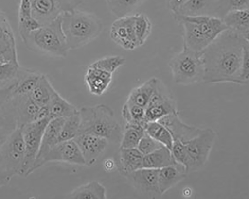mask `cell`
Returning <instances> with one entry per match:
<instances>
[{"instance_id":"1","label":"cell","mask_w":249,"mask_h":199,"mask_svg":"<svg viewBox=\"0 0 249 199\" xmlns=\"http://www.w3.org/2000/svg\"><path fill=\"white\" fill-rule=\"evenodd\" d=\"M249 41L230 30L220 34L202 51L203 83L241 84V66L245 46Z\"/></svg>"},{"instance_id":"2","label":"cell","mask_w":249,"mask_h":199,"mask_svg":"<svg viewBox=\"0 0 249 199\" xmlns=\"http://www.w3.org/2000/svg\"><path fill=\"white\" fill-rule=\"evenodd\" d=\"M183 28V46L202 52L222 33L228 30L220 18L212 16H184L173 14Z\"/></svg>"},{"instance_id":"3","label":"cell","mask_w":249,"mask_h":199,"mask_svg":"<svg viewBox=\"0 0 249 199\" xmlns=\"http://www.w3.org/2000/svg\"><path fill=\"white\" fill-rule=\"evenodd\" d=\"M61 26L70 50L90 43L100 34L103 28L97 16L76 9L61 15Z\"/></svg>"},{"instance_id":"4","label":"cell","mask_w":249,"mask_h":199,"mask_svg":"<svg viewBox=\"0 0 249 199\" xmlns=\"http://www.w3.org/2000/svg\"><path fill=\"white\" fill-rule=\"evenodd\" d=\"M79 111L78 133H89L105 138L108 142H120L122 133L114 111L103 104L82 107Z\"/></svg>"},{"instance_id":"5","label":"cell","mask_w":249,"mask_h":199,"mask_svg":"<svg viewBox=\"0 0 249 199\" xmlns=\"http://www.w3.org/2000/svg\"><path fill=\"white\" fill-rule=\"evenodd\" d=\"M22 41L32 51L49 56L66 58L70 50L61 26V16L29 33Z\"/></svg>"},{"instance_id":"6","label":"cell","mask_w":249,"mask_h":199,"mask_svg":"<svg viewBox=\"0 0 249 199\" xmlns=\"http://www.w3.org/2000/svg\"><path fill=\"white\" fill-rule=\"evenodd\" d=\"M168 65L176 84L190 86L203 82L202 52L192 50L183 46V50L170 59Z\"/></svg>"},{"instance_id":"7","label":"cell","mask_w":249,"mask_h":199,"mask_svg":"<svg viewBox=\"0 0 249 199\" xmlns=\"http://www.w3.org/2000/svg\"><path fill=\"white\" fill-rule=\"evenodd\" d=\"M217 137L216 133L211 128L202 130L197 136L184 143L188 157L187 173L198 171L205 166Z\"/></svg>"},{"instance_id":"8","label":"cell","mask_w":249,"mask_h":199,"mask_svg":"<svg viewBox=\"0 0 249 199\" xmlns=\"http://www.w3.org/2000/svg\"><path fill=\"white\" fill-rule=\"evenodd\" d=\"M50 120V118L41 119L20 128L24 142L25 155L19 176H28L32 173L45 130Z\"/></svg>"},{"instance_id":"9","label":"cell","mask_w":249,"mask_h":199,"mask_svg":"<svg viewBox=\"0 0 249 199\" xmlns=\"http://www.w3.org/2000/svg\"><path fill=\"white\" fill-rule=\"evenodd\" d=\"M33 17L41 25L80 6L83 0H30Z\"/></svg>"},{"instance_id":"10","label":"cell","mask_w":249,"mask_h":199,"mask_svg":"<svg viewBox=\"0 0 249 199\" xmlns=\"http://www.w3.org/2000/svg\"><path fill=\"white\" fill-rule=\"evenodd\" d=\"M25 149L21 129L17 128L0 149V157L13 177L19 175L24 162Z\"/></svg>"},{"instance_id":"11","label":"cell","mask_w":249,"mask_h":199,"mask_svg":"<svg viewBox=\"0 0 249 199\" xmlns=\"http://www.w3.org/2000/svg\"><path fill=\"white\" fill-rule=\"evenodd\" d=\"M110 36L117 45L127 50L139 47L134 30V15L118 18L111 25Z\"/></svg>"},{"instance_id":"12","label":"cell","mask_w":249,"mask_h":199,"mask_svg":"<svg viewBox=\"0 0 249 199\" xmlns=\"http://www.w3.org/2000/svg\"><path fill=\"white\" fill-rule=\"evenodd\" d=\"M74 140L85 159L86 166H88L95 164L109 144L106 138L89 133L78 134Z\"/></svg>"},{"instance_id":"13","label":"cell","mask_w":249,"mask_h":199,"mask_svg":"<svg viewBox=\"0 0 249 199\" xmlns=\"http://www.w3.org/2000/svg\"><path fill=\"white\" fill-rule=\"evenodd\" d=\"M54 162L86 166L85 159L74 139L57 144L46 156L43 162V166L48 163Z\"/></svg>"},{"instance_id":"14","label":"cell","mask_w":249,"mask_h":199,"mask_svg":"<svg viewBox=\"0 0 249 199\" xmlns=\"http://www.w3.org/2000/svg\"><path fill=\"white\" fill-rule=\"evenodd\" d=\"M0 63L19 64L15 36L6 14L0 9Z\"/></svg>"},{"instance_id":"15","label":"cell","mask_w":249,"mask_h":199,"mask_svg":"<svg viewBox=\"0 0 249 199\" xmlns=\"http://www.w3.org/2000/svg\"><path fill=\"white\" fill-rule=\"evenodd\" d=\"M159 169L142 168L128 175L136 189L143 195L155 199L161 196L158 184Z\"/></svg>"},{"instance_id":"16","label":"cell","mask_w":249,"mask_h":199,"mask_svg":"<svg viewBox=\"0 0 249 199\" xmlns=\"http://www.w3.org/2000/svg\"><path fill=\"white\" fill-rule=\"evenodd\" d=\"M157 122L168 130L174 141H179L183 143L197 136L202 130L183 123L179 116L178 112L166 116Z\"/></svg>"},{"instance_id":"17","label":"cell","mask_w":249,"mask_h":199,"mask_svg":"<svg viewBox=\"0 0 249 199\" xmlns=\"http://www.w3.org/2000/svg\"><path fill=\"white\" fill-rule=\"evenodd\" d=\"M64 118L51 119L45 130L40 149L35 163L32 173L43 166V162L50 151L59 143L58 139Z\"/></svg>"},{"instance_id":"18","label":"cell","mask_w":249,"mask_h":199,"mask_svg":"<svg viewBox=\"0 0 249 199\" xmlns=\"http://www.w3.org/2000/svg\"><path fill=\"white\" fill-rule=\"evenodd\" d=\"M12 102L15 110L18 128L36 121L40 108L30 96L13 95Z\"/></svg>"},{"instance_id":"19","label":"cell","mask_w":249,"mask_h":199,"mask_svg":"<svg viewBox=\"0 0 249 199\" xmlns=\"http://www.w3.org/2000/svg\"><path fill=\"white\" fill-rule=\"evenodd\" d=\"M220 5V0H189L173 14L219 17Z\"/></svg>"},{"instance_id":"20","label":"cell","mask_w":249,"mask_h":199,"mask_svg":"<svg viewBox=\"0 0 249 199\" xmlns=\"http://www.w3.org/2000/svg\"><path fill=\"white\" fill-rule=\"evenodd\" d=\"M187 174L184 167L178 163L159 169L158 184L161 195L182 181Z\"/></svg>"},{"instance_id":"21","label":"cell","mask_w":249,"mask_h":199,"mask_svg":"<svg viewBox=\"0 0 249 199\" xmlns=\"http://www.w3.org/2000/svg\"><path fill=\"white\" fill-rule=\"evenodd\" d=\"M222 19L228 30L233 32L249 41V10L228 12L223 17Z\"/></svg>"},{"instance_id":"22","label":"cell","mask_w":249,"mask_h":199,"mask_svg":"<svg viewBox=\"0 0 249 199\" xmlns=\"http://www.w3.org/2000/svg\"><path fill=\"white\" fill-rule=\"evenodd\" d=\"M85 81L91 94L101 96L109 88L112 81V74L89 67Z\"/></svg>"},{"instance_id":"23","label":"cell","mask_w":249,"mask_h":199,"mask_svg":"<svg viewBox=\"0 0 249 199\" xmlns=\"http://www.w3.org/2000/svg\"><path fill=\"white\" fill-rule=\"evenodd\" d=\"M41 74L36 71L20 66L13 88V95L30 96Z\"/></svg>"},{"instance_id":"24","label":"cell","mask_w":249,"mask_h":199,"mask_svg":"<svg viewBox=\"0 0 249 199\" xmlns=\"http://www.w3.org/2000/svg\"><path fill=\"white\" fill-rule=\"evenodd\" d=\"M143 155L137 149H120L119 168L126 175L143 168Z\"/></svg>"},{"instance_id":"25","label":"cell","mask_w":249,"mask_h":199,"mask_svg":"<svg viewBox=\"0 0 249 199\" xmlns=\"http://www.w3.org/2000/svg\"><path fill=\"white\" fill-rule=\"evenodd\" d=\"M159 78L152 77L130 93L126 103L146 109L156 88Z\"/></svg>"},{"instance_id":"26","label":"cell","mask_w":249,"mask_h":199,"mask_svg":"<svg viewBox=\"0 0 249 199\" xmlns=\"http://www.w3.org/2000/svg\"><path fill=\"white\" fill-rule=\"evenodd\" d=\"M177 163L171 150L164 146L143 158V168H146L160 169Z\"/></svg>"},{"instance_id":"27","label":"cell","mask_w":249,"mask_h":199,"mask_svg":"<svg viewBox=\"0 0 249 199\" xmlns=\"http://www.w3.org/2000/svg\"><path fill=\"white\" fill-rule=\"evenodd\" d=\"M56 92L48 78L42 74L30 96L32 100L40 107L48 105Z\"/></svg>"},{"instance_id":"28","label":"cell","mask_w":249,"mask_h":199,"mask_svg":"<svg viewBox=\"0 0 249 199\" xmlns=\"http://www.w3.org/2000/svg\"><path fill=\"white\" fill-rule=\"evenodd\" d=\"M178 112L174 97L153 105H148L145 110V118L149 122H157L162 117Z\"/></svg>"},{"instance_id":"29","label":"cell","mask_w":249,"mask_h":199,"mask_svg":"<svg viewBox=\"0 0 249 199\" xmlns=\"http://www.w3.org/2000/svg\"><path fill=\"white\" fill-rule=\"evenodd\" d=\"M68 198L74 199H106L107 190L99 182L92 181L78 187L69 194Z\"/></svg>"},{"instance_id":"30","label":"cell","mask_w":249,"mask_h":199,"mask_svg":"<svg viewBox=\"0 0 249 199\" xmlns=\"http://www.w3.org/2000/svg\"><path fill=\"white\" fill-rule=\"evenodd\" d=\"M51 119L57 118H66L79 110L68 102L57 92L48 105Z\"/></svg>"},{"instance_id":"31","label":"cell","mask_w":249,"mask_h":199,"mask_svg":"<svg viewBox=\"0 0 249 199\" xmlns=\"http://www.w3.org/2000/svg\"><path fill=\"white\" fill-rule=\"evenodd\" d=\"M108 8L119 18L130 15L148 0H106Z\"/></svg>"},{"instance_id":"32","label":"cell","mask_w":249,"mask_h":199,"mask_svg":"<svg viewBox=\"0 0 249 199\" xmlns=\"http://www.w3.org/2000/svg\"><path fill=\"white\" fill-rule=\"evenodd\" d=\"M144 133V129L142 126L126 123L122 133L120 149L137 148Z\"/></svg>"},{"instance_id":"33","label":"cell","mask_w":249,"mask_h":199,"mask_svg":"<svg viewBox=\"0 0 249 199\" xmlns=\"http://www.w3.org/2000/svg\"><path fill=\"white\" fill-rule=\"evenodd\" d=\"M146 132L157 141L171 150L174 140L168 130L158 122H149L145 128Z\"/></svg>"},{"instance_id":"34","label":"cell","mask_w":249,"mask_h":199,"mask_svg":"<svg viewBox=\"0 0 249 199\" xmlns=\"http://www.w3.org/2000/svg\"><path fill=\"white\" fill-rule=\"evenodd\" d=\"M134 30L139 47L147 41L152 31V24L149 17L143 14L134 15Z\"/></svg>"},{"instance_id":"35","label":"cell","mask_w":249,"mask_h":199,"mask_svg":"<svg viewBox=\"0 0 249 199\" xmlns=\"http://www.w3.org/2000/svg\"><path fill=\"white\" fill-rule=\"evenodd\" d=\"M145 110L139 106L125 103L122 109V115L126 123L139 125L145 130L148 124L145 118Z\"/></svg>"},{"instance_id":"36","label":"cell","mask_w":249,"mask_h":199,"mask_svg":"<svg viewBox=\"0 0 249 199\" xmlns=\"http://www.w3.org/2000/svg\"><path fill=\"white\" fill-rule=\"evenodd\" d=\"M80 124L79 111L65 118L59 136L58 142L74 139L77 135Z\"/></svg>"},{"instance_id":"37","label":"cell","mask_w":249,"mask_h":199,"mask_svg":"<svg viewBox=\"0 0 249 199\" xmlns=\"http://www.w3.org/2000/svg\"><path fill=\"white\" fill-rule=\"evenodd\" d=\"M19 67V64L0 63V90L15 83Z\"/></svg>"},{"instance_id":"38","label":"cell","mask_w":249,"mask_h":199,"mask_svg":"<svg viewBox=\"0 0 249 199\" xmlns=\"http://www.w3.org/2000/svg\"><path fill=\"white\" fill-rule=\"evenodd\" d=\"M125 63L126 59L124 57L114 55L101 58L92 64L89 67L113 74Z\"/></svg>"},{"instance_id":"39","label":"cell","mask_w":249,"mask_h":199,"mask_svg":"<svg viewBox=\"0 0 249 199\" xmlns=\"http://www.w3.org/2000/svg\"><path fill=\"white\" fill-rule=\"evenodd\" d=\"M15 114L10 112L0 118V149L17 128Z\"/></svg>"},{"instance_id":"40","label":"cell","mask_w":249,"mask_h":199,"mask_svg":"<svg viewBox=\"0 0 249 199\" xmlns=\"http://www.w3.org/2000/svg\"><path fill=\"white\" fill-rule=\"evenodd\" d=\"M249 0H220L219 17H223L228 12L249 10Z\"/></svg>"},{"instance_id":"41","label":"cell","mask_w":249,"mask_h":199,"mask_svg":"<svg viewBox=\"0 0 249 199\" xmlns=\"http://www.w3.org/2000/svg\"><path fill=\"white\" fill-rule=\"evenodd\" d=\"M163 146L146 132L140 139L137 149L143 155L150 154Z\"/></svg>"},{"instance_id":"42","label":"cell","mask_w":249,"mask_h":199,"mask_svg":"<svg viewBox=\"0 0 249 199\" xmlns=\"http://www.w3.org/2000/svg\"><path fill=\"white\" fill-rule=\"evenodd\" d=\"M14 84L0 90V117L7 114L13 108L12 98Z\"/></svg>"},{"instance_id":"43","label":"cell","mask_w":249,"mask_h":199,"mask_svg":"<svg viewBox=\"0 0 249 199\" xmlns=\"http://www.w3.org/2000/svg\"><path fill=\"white\" fill-rule=\"evenodd\" d=\"M171 151L176 162L182 165L186 170L188 157L184 144L179 141H174Z\"/></svg>"},{"instance_id":"44","label":"cell","mask_w":249,"mask_h":199,"mask_svg":"<svg viewBox=\"0 0 249 199\" xmlns=\"http://www.w3.org/2000/svg\"><path fill=\"white\" fill-rule=\"evenodd\" d=\"M249 79V44H247L244 47L240 81L241 85H247Z\"/></svg>"},{"instance_id":"45","label":"cell","mask_w":249,"mask_h":199,"mask_svg":"<svg viewBox=\"0 0 249 199\" xmlns=\"http://www.w3.org/2000/svg\"><path fill=\"white\" fill-rule=\"evenodd\" d=\"M12 178L6 170L0 157V188L7 185Z\"/></svg>"},{"instance_id":"46","label":"cell","mask_w":249,"mask_h":199,"mask_svg":"<svg viewBox=\"0 0 249 199\" xmlns=\"http://www.w3.org/2000/svg\"><path fill=\"white\" fill-rule=\"evenodd\" d=\"M189 0H168V7L172 12L176 13L178 10Z\"/></svg>"},{"instance_id":"47","label":"cell","mask_w":249,"mask_h":199,"mask_svg":"<svg viewBox=\"0 0 249 199\" xmlns=\"http://www.w3.org/2000/svg\"><path fill=\"white\" fill-rule=\"evenodd\" d=\"M115 166V163L113 161L110 159H107V160L106 161L105 163V167L108 170L110 171L112 170Z\"/></svg>"}]
</instances>
